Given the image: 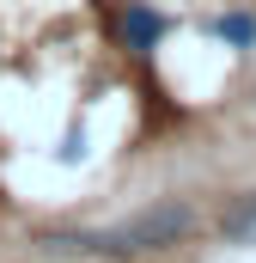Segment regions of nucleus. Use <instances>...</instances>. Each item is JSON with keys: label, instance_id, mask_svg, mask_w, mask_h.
<instances>
[{"label": "nucleus", "instance_id": "obj_1", "mask_svg": "<svg viewBox=\"0 0 256 263\" xmlns=\"http://www.w3.org/2000/svg\"><path fill=\"white\" fill-rule=\"evenodd\" d=\"M201 233V208L183 196H159L134 208L116 227H92V233H43L49 257H146V251H171Z\"/></svg>", "mask_w": 256, "mask_h": 263}, {"label": "nucleus", "instance_id": "obj_2", "mask_svg": "<svg viewBox=\"0 0 256 263\" xmlns=\"http://www.w3.org/2000/svg\"><path fill=\"white\" fill-rule=\"evenodd\" d=\"M165 31H171V18L153 0H128L122 12H116V43H122L128 55H153L165 43Z\"/></svg>", "mask_w": 256, "mask_h": 263}, {"label": "nucleus", "instance_id": "obj_3", "mask_svg": "<svg viewBox=\"0 0 256 263\" xmlns=\"http://www.w3.org/2000/svg\"><path fill=\"white\" fill-rule=\"evenodd\" d=\"M207 31H214L226 49H256V12H250V6H226V12H214Z\"/></svg>", "mask_w": 256, "mask_h": 263}, {"label": "nucleus", "instance_id": "obj_4", "mask_svg": "<svg viewBox=\"0 0 256 263\" xmlns=\"http://www.w3.org/2000/svg\"><path fill=\"white\" fill-rule=\"evenodd\" d=\"M226 239H232V245L256 239V202H238V208L226 214Z\"/></svg>", "mask_w": 256, "mask_h": 263}]
</instances>
